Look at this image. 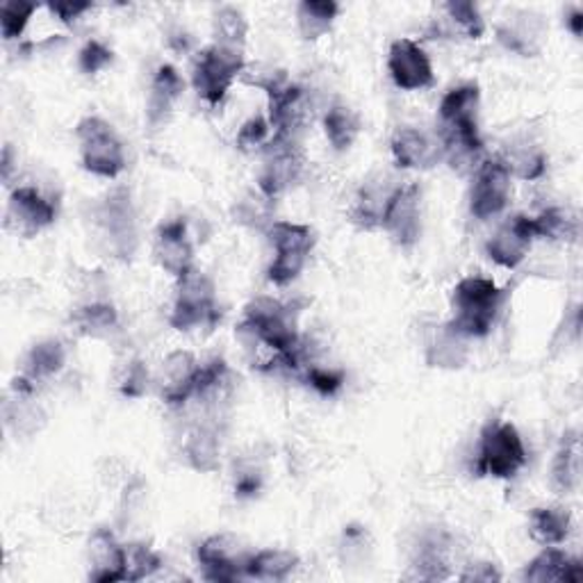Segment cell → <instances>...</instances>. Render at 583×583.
I'll return each instance as SVG.
<instances>
[{"label":"cell","instance_id":"1","mask_svg":"<svg viewBox=\"0 0 583 583\" xmlns=\"http://www.w3.org/2000/svg\"><path fill=\"white\" fill-rule=\"evenodd\" d=\"M506 292L497 283L479 276L463 279L452 294L454 319L450 326L463 338H486L494 326V319L502 311Z\"/></svg>","mask_w":583,"mask_h":583},{"label":"cell","instance_id":"2","mask_svg":"<svg viewBox=\"0 0 583 583\" xmlns=\"http://www.w3.org/2000/svg\"><path fill=\"white\" fill-rule=\"evenodd\" d=\"M292 311V305L276 299H256L246 305L240 333L252 338V342L265 345L273 353H290L301 345L296 333V315Z\"/></svg>","mask_w":583,"mask_h":583},{"label":"cell","instance_id":"3","mask_svg":"<svg viewBox=\"0 0 583 583\" xmlns=\"http://www.w3.org/2000/svg\"><path fill=\"white\" fill-rule=\"evenodd\" d=\"M75 137L80 144L82 166L94 176L117 178L126 170L124 144L115 128L101 117H85L78 128Z\"/></svg>","mask_w":583,"mask_h":583},{"label":"cell","instance_id":"4","mask_svg":"<svg viewBox=\"0 0 583 583\" xmlns=\"http://www.w3.org/2000/svg\"><path fill=\"white\" fill-rule=\"evenodd\" d=\"M221 317L217 305V290L208 273L191 267L178 279L176 303L172 311V326L176 330H191L208 326L212 328Z\"/></svg>","mask_w":583,"mask_h":583},{"label":"cell","instance_id":"5","mask_svg":"<svg viewBox=\"0 0 583 583\" xmlns=\"http://www.w3.org/2000/svg\"><path fill=\"white\" fill-rule=\"evenodd\" d=\"M526 465V447L511 422H490L479 442L477 471L481 477L513 479Z\"/></svg>","mask_w":583,"mask_h":583},{"label":"cell","instance_id":"6","mask_svg":"<svg viewBox=\"0 0 583 583\" xmlns=\"http://www.w3.org/2000/svg\"><path fill=\"white\" fill-rule=\"evenodd\" d=\"M276 258L269 267V281L276 285H290L303 271L315 246V233L305 224L292 221H273L267 231Z\"/></svg>","mask_w":583,"mask_h":583},{"label":"cell","instance_id":"7","mask_svg":"<svg viewBox=\"0 0 583 583\" xmlns=\"http://www.w3.org/2000/svg\"><path fill=\"white\" fill-rule=\"evenodd\" d=\"M244 71V53L231 50L224 46H208L197 65H194L191 82L197 94L208 101L210 105H217L224 101L226 92L235 82V78Z\"/></svg>","mask_w":583,"mask_h":583},{"label":"cell","instance_id":"8","mask_svg":"<svg viewBox=\"0 0 583 583\" xmlns=\"http://www.w3.org/2000/svg\"><path fill=\"white\" fill-rule=\"evenodd\" d=\"M305 166V155L299 140H290V137H273V140L265 147V160H263V174H260V191L267 199H276L294 185Z\"/></svg>","mask_w":583,"mask_h":583},{"label":"cell","instance_id":"9","mask_svg":"<svg viewBox=\"0 0 583 583\" xmlns=\"http://www.w3.org/2000/svg\"><path fill=\"white\" fill-rule=\"evenodd\" d=\"M381 229L397 246L410 248L422 235V189L408 183L399 185L385 208Z\"/></svg>","mask_w":583,"mask_h":583},{"label":"cell","instance_id":"10","mask_svg":"<svg viewBox=\"0 0 583 583\" xmlns=\"http://www.w3.org/2000/svg\"><path fill=\"white\" fill-rule=\"evenodd\" d=\"M511 172L502 158L483 160L469 194V212L477 219L497 217L511 199Z\"/></svg>","mask_w":583,"mask_h":583},{"label":"cell","instance_id":"11","mask_svg":"<svg viewBox=\"0 0 583 583\" xmlns=\"http://www.w3.org/2000/svg\"><path fill=\"white\" fill-rule=\"evenodd\" d=\"M96 219L113 254H117L119 258H130L137 246V226L130 194L126 189L109 194L101 203Z\"/></svg>","mask_w":583,"mask_h":583},{"label":"cell","instance_id":"12","mask_svg":"<svg viewBox=\"0 0 583 583\" xmlns=\"http://www.w3.org/2000/svg\"><path fill=\"white\" fill-rule=\"evenodd\" d=\"M387 71L395 85L406 92H418L433 85V67L424 48L412 39H397L387 53Z\"/></svg>","mask_w":583,"mask_h":583},{"label":"cell","instance_id":"13","mask_svg":"<svg viewBox=\"0 0 583 583\" xmlns=\"http://www.w3.org/2000/svg\"><path fill=\"white\" fill-rule=\"evenodd\" d=\"M269 126L273 128V137H290L299 140L303 126L308 124V101L299 85L281 82L269 92Z\"/></svg>","mask_w":583,"mask_h":583},{"label":"cell","instance_id":"14","mask_svg":"<svg viewBox=\"0 0 583 583\" xmlns=\"http://www.w3.org/2000/svg\"><path fill=\"white\" fill-rule=\"evenodd\" d=\"M55 217H58V208L48 201L44 194L35 187H16L10 197L8 206V224L23 237H33L39 231L48 229Z\"/></svg>","mask_w":583,"mask_h":583},{"label":"cell","instance_id":"15","mask_svg":"<svg viewBox=\"0 0 583 583\" xmlns=\"http://www.w3.org/2000/svg\"><path fill=\"white\" fill-rule=\"evenodd\" d=\"M536 235L532 229V217L515 214L513 219L504 221L499 231L488 240L486 254L492 263L506 269H515L532 252Z\"/></svg>","mask_w":583,"mask_h":583},{"label":"cell","instance_id":"16","mask_svg":"<svg viewBox=\"0 0 583 583\" xmlns=\"http://www.w3.org/2000/svg\"><path fill=\"white\" fill-rule=\"evenodd\" d=\"M199 365H201L199 360L189 351H174L164 360L158 383H160V397L166 406L176 408L194 399Z\"/></svg>","mask_w":583,"mask_h":583},{"label":"cell","instance_id":"17","mask_svg":"<svg viewBox=\"0 0 583 583\" xmlns=\"http://www.w3.org/2000/svg\"><path fill=\"white\" fill-rule=\"evenodd\" d=\"M197 559L208 581H237L246 576V557L231 536H212L197 549Z\"/></svg>","mask_w":583,"mask_h":583},{"label":"cell","instance_id":"18","mask_svg":"<svg viewBox=\"0 0 583 583\" xmlns=\"http://www.w3.org/2000/svg\"><path fill=\"white\" fill-rule=\"evenodd\" d=\"M155 260L166 271L180 279L194 267V246L187 235L185 219H174L170 224H162L155 235Z\"/></svg>","mask_w":583,"mask_h":583},{"label":"cell","instance_id":"19","mask_svg":"<svg viewBox=\"0 0 583 583\" xmlns=\"http://www.w3.org/2000/svg\"><path fill=\"white\" fill-rule=\"evenodd\" d=\"M412 576L420 581H444L452 576V536L447 532H429L412 557Z\"/></svg>","mask_w":583,"mask_h":583},{"label":"cell","instance_id":"20","mask_svg":"<svg viewBox=\"0 0 583 583\" xmlns=\"http://www.w3.org/2000/svg\"><path fill=\"white\" fill-rule=\"evenodd\" d=\"M545 35H547L545 21L534 12H515L499 25L497 31L499 42H502L509 50L524 55V58H532V55L540 53Z\"/></svg>","mask_w":583,"mask_h":583},{"label":"cell","instance_id":"21","mask_svg":"<svg viewBox=\"0 0 583 583\" xmlns=\"http://www.w3.org/2000/svg\"><path fill=\"white\" fill-rule=\"evenodd\" d=\"M522 579L532 583H579L583 579V565L579 559L568 557L563 549L547 547L526 565Z\"/></svg>","mask_w":583,"mask_h":583},{"label":"cell","instance_id":"22","mask_svg":"<svg viewBox=\"0 0 583 583\" xmlns=\"http://www.w3.org/2000/svg\"><path fill=\"white\" fill-rule=\"evenodd\" d=\"M393 155L401 170H429L440 160L442 149L418 128H399L393 137Z\"/></svg>","mask_w":583,"mask_h":583},{"label":"cell","instance_id":"23","mask_svg":"<svg viewBox=\"0 0 583 583\" xmlns=\"http://www.w3.org/2000/svg\"><path fill=\"white\" fill-rule=\"evenodd\" d=\"M183 90L185 82L180 73L172 65H162L153 78L149 109H147V119L153 130L162 128L166 121H170L176 101L183 96Z\"/></svg>","mask_w":583,"mask_h":583},{"label":"cell","instance_id":"24","mask_svg":"<svg viewBox=\"0 0 583 583\" xmlns=\"http://www.w3.org/2000/svg\"><path fill=\"white\" fill-rule=\"evenodd\" d=\"M390 183H393L390 178L381 176V178L370 180L360 187L353 210H351V221H355L360 229H365V231L381 229L385 208H387V203H390L393 194L399 187V185H390Z\"/></svg>","mask_w":583,"mask_h":583},{"label":"cell","instance_id":"25","mask_svg":"<svg viewBox=\"0 0 583 583\" xmlns=\"http://www.w3.org/2000/svg\"><path fill=\"white\" fill-rule=\"evenodd\" d=\"M90 559L94 565L92 579L98 583L124 581V545L113 534L96 532L90 540Z\"/></svg>","mask_w":583,"mask_h":583},{"label":"cell","instance_id":"26","mask_svg":"<svg viewBox=\"0 0 583 583\" xmlns=\"http://www.w3.org/2000/svg\"><path fill=\"white\" fill-rule=\"evenodd\" d=\"M579 481H581V440L576 431H568L551 465V486L561 494H570L579 488Z\"/></svg>","mask_w":583,"mask_h":583},{"label":"cell","instance_id":"27","mask_svg":"<svg viewBox=\"0 0 583 583\" xmlns=\"http://www.w3.org/2000/svg\"><path fill=\"white\" fill-rule=\"evenodd\" d=\"M572 529V517L565 509L547 506L534 509L529 515V534L543 547H557L565 543Z\"/></svg>","mask_w":583,"mask_h":583},{"label":"cell","instance_id":"28","mask_svg":"<svg viewBox=\"0 0 583 583\" xmlns=\"http://www.w3.org/2000/svg\"><path fill=\"white\" fill-rule=\"evenodd\" d=\"M299 565V557L290 549H263L246 557V576L260 581H285Z\"/></svg>","mask_w":583,"mask_h":583},{"label":"cell","instance_id":"29","mask_svg":"<svg viewBox=\"0 0 583 583\" xmlns=\"http://www.w3.org/2000/svg\"><path fill=\"white\" fill-rule=\"evenodd\" d=\"M479 103L481 92L477 85H460L452 90L440 103V126L456 124H479Z\"/></svg>","mask_w":583,"mask_h":583},{"label":"cell","instance_id":"30","mask_svg":"<svg viewBox=\"0 0 583 583\" xmlns=\"http://www.w3.org/2000/svg\"><path fill=\"white\" fill-rule=\"evenodd\" d=\"M183 452H185L187 463L194 469H199V471H212V469H217L219 467V452H221L217 429H212L208 424L194 427L187 433Z\"/></svg>","mask_w":583,"mask_h":583},{"label":"cell","instance_id":"31","mask_svg":"<svg viewBox=\"0 0 583 583\" xmlns=\"http://www.w3.org/2000/svg\"><path fill=\"white\" fill-rule=\"evenodd\" d=\"M340 5L333 3V0H303L296 8V21H299V33L303 39L317 42L324 37L333 21L338 19Z\"/></svg>","mask_w":583,"mask_h":583},{"label":"cell","instance_id":"32","mask_svg":"<svg viewBox=\"0 0 583 583\" xmlns=\"http://www.w3.org/2000/svg\"><path fill=\"white\" fill-rule=\"evenodd\" d=\"M532 229L536 240L540 237L551 242H574L579 237V219L572 210L549 208L532 217Z\"/></svg>","mask_w":583,"mask_h":583},{"label":"cell","instance_id":"33","mask_svg":"<svg viewBox=\"0 0 583 583\" xmlns=\"http://www.w3.org/2000/svg\"><path fill=\"white\" fill-rule=\"evenodd\" d=\"M67 363V351L62 347V342L58 340H44L39 345H35L25 358V370L23 376L31 378L33 383L48 378L53 374L62 372Z\"/></svg>","mask_w":583,"mask_h":583},{"label":"cell","instance_id":"34","mask_svg":"<svg viewBox=\"0 0 583 583\" xmlns=\"http://www.w3.org/2000/svg\"><path fill=\"white\" fill-rule=\"evenodd\" d=\"M360 117L347 105H333L324 117V130L330 147L336 151H349L360 135Z\"/></svg>","mask_w":583,"mask_h":583},{"label":"cell","instance_id":"35","mask_svg":"<svg viewBox=\"0 0 583 583\" xmlns=\"http://www.w3.org/2000/svg\"><path fill=\"white\" fill-rule=\"evenodd\" d=\"M465 338L450 324L440 326L429 342L427 360L433 368H460L465 363Z\"/></svg>","mask_w":583,"mask_h":583},{"label":"cell","instance_id":"36","mask_svg":"<svg viewBox=\"0 0 583 583\" xmlns=\"http://www.w3.org/2000/svg\"><path fill=\"white\" fill-rule=\"evenodd\" d=\"M73 324L78 326L80 333H85V336L101 338L107 336L113 328H117L119 315L115 311V305L109 303H88L73 313Z\"/></svg>","mask_w":583,"mask_h":583},{"label":"cell","instance_id":"37","mask_svg":"<svg viewBox=\"0 0 583 583\" xmlns=\"http://www.w3.org/2000/svg\"><path fill=\"white\" fill-rule=\"evenodd\" d=\"M248 23L237 8H221L214 14V44L244 53Z\"/></svg>","mask_w":583,"mask_h":583},{"label":"cell","instance_id":"38","mask_svg":"<svg viewBox=\"0 0 583 583\" xmlns=\"http://www.w3.org/2000/svg\"><path fill=\"white\" fill-rule=\"evenodd\" d=\"M158 553L142 543L124 545V581H142L160 570Z\"/></svg>","mask_w":583,"mask_h":583},{"label":"cell","instance_id":"39","mask_svg":"<svg viewBox=\"0 0 583 583\" xmlns=\"http://www.w3.org/2000/svg\"><path fill=\"white\" fill-rule=\"evenodd\" d=\"M447 19L456 25V31L463 33L469 39H481L486 33V23L481 19V12L475 3H467V0H452V3L444 5Z\"/></svg>","mask_w":583,"mask_h":583},{"label":"cell","instance_id":"40","mask_svg":"<svg viewBox=\"0 0 583 583\" xmlns=\"http://www.w3.org/2000/svg\"><path fill=\"white\" fill-rule=\"evenodd\" d=\"M509 166L511 176H517L522 180H536L545 174L547 158L536 147H520L509 158H502Z\"/></svg>","mask_w":583,"mask_h":583},{"label":"cell","instance_id":"41","mask_svg":"<svg viewBox=\"0 0 583 583\" xmlns=\"http://www.w3.org/2000/svg\"><path fill=\"white\" fill-rule=\"evenodd\" d=\"M37 5L35 3H23V0H5L0 5V31L8 42L19 39L25 31L27 21L35 14Z\"/></svg>","mask_w":583,"mask_h":583},{"label":"cell","instance_id":"42","mask_svg":"<svg viewBox=\"0 0 583 583\" xmlns=\"http://www.w3.org/2000/svg\"><path fill=\"white\" fill-rule=\"evenodd\" d=\"M115 60V53L109 50L105 44L92 39L85 44V48L80 50V58H78V65H80V71L88 73V75H96L98 71L107 69L109 65H113Z\"/></svg>","mask_w":583,"mask_h":583},{"label":"cell","instance_id":"43","mask_svg":"<svg viewBox=\"0 0 583 583\" xmlns=\"http://www.w3.org/2000/svg\"><path fill=\"white\" fill-rule=\"evenodd\" d=\"M305 381H308L311 387H315L319 395L330 397V395H336L340 387L345 385V374L338 372V370H326V368H319V365H308V368H305Z\"/></svg>","mask_w":583,"mask_h":583},{"label":"cell","instance_id":"44","mask_svg":"<svg viewBox=\"0 0 583 583\" xmlns=\"http://www.w3.org/2000/svg\"><path fill=\"white\" fill-rule=\"evenodd\" d=\"M269 121L265 117H254L248 119L240 132H237V149L240 151H254L267 144V137H269Z\"/></svg>","mask_w":583,"mask_h":583},{"label":"cell","instance_id":"45","mask_svg":"<svg viewBox=\"0 0 583 583\" xmlns=\"http://www.w3.org/2000/svg\"><path fill=\"white\" fill-rule=\"evenodd\" d=\"M147 387H149V370L140 363V360H135V363H130L126 370V376L121 381V393L126 397L137 399L147 393Z\"/></svg>","mask_w":583,"mask_h":583},{"label":"cell","instance_id":"46","mask_svg":"<svg viewBox=\"0 0 583 583\" xmlns=\"http://www.w3.org/2000/svg\"><path fill=\"white\" fill-rule=\"evenodd\" d=\"M94 5L92 3H71V0H62V3H48V10L58 16L65 23H71L75 19H80L85 12H90Z\"/></svg>","mask_w":583,"mask_h":583},{"label":"cell","instance_id":"47","mask_svg":"<svg viewBox=\"0 0 583 583\" xmlns=\"http://www.w3.org/2000/svg\"><path fill=\"white\" fill-rule=\"evenodd\" d=\"M460 581H479V583H492V581H502V574L497 572L492 563H471L467 565L460 576Z\"/></svg>","mask_w":583,"mask_h":583},{"label":"cell","instance_id":"48","mask_svg":"<svg viewBox=\"0 0 583 583\" xmlns=\"http://www.w3.org/2000/svg\"><path fill=\"white\" fill-rule=\"evenodd\" d=\"M263 488V479L258 471H242L235 481V494L237 497H256Z\"/></svg>","mask_w":583,"mask_h":583},{"label":"cell","instance_id":"49","mask_svg":"<svg viewBox=\"0 0 583 583\" xmlns=\"http://www.w3.org/2000/svg\"><path fill=\"white\" fill-rule=\"evenodd\" d=\"M568 27H570V33L574 37H581L583 33V12L581 10H572L570 16H568Z\"/></svg>","mask_w":583,"mask_h":583},{"label":"cell","instance_id":"50","mask_svg":"<svg viewBox=\"0 0 583 583\" xmlns=\"http://www.w3.org/2000/svg\"><path fill=\"white\" fill-rule=\"evenodd\" d=\"M10 172H12V149L5 147V153H3V178L5 180L10 178Z\"/></svg>","mask_w":583,"mask_h":583}]
</instances>
